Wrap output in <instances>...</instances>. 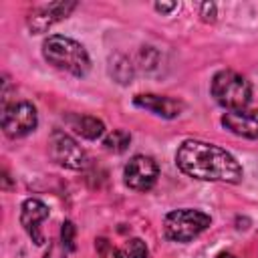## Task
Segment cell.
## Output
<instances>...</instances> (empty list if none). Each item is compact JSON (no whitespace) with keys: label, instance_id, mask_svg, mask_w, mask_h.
<instances>
[{"label":"cell","instance_id":"1","mask_svg":"<svg viewBox=\"0 0 258 258\" xmlns=\"http://www.w3.org/2000/svg\"><path fill=\"white\" fill-rule=\"evenodd\" d=\"M175 163L185 175L206 181L238 183L244 175L240 163L232 153L214 143L198 139H187L179 145L175 153Z\"/></svg>","mask_w":258,"mask_h":258},{"label":"cell","instance_id":"2","mask_svg":"<svg viewBox=\"0 0 258 258\" xmlns=\"http://www.w3.org/2000/svg\"><path fill=\"white\" fill-rule=\"evenodd\" d=\"M42 56L54 69L67 71L75 77H85L91 69V58L85 46L62 34H52L42 42Z\"/></svg>","mask_w":258,"mask_h":258},{"label":"cell","instance_id":"3","mask_svg":"<svg viewBox=\"0 0 258 258\" xmlns=\"http://www.w3.org/2000/svg\"><path fill=\"white\" fill-rule=\"evenodd\" d=\"M212 97L228 111L246 109L252 99V87L246 77L236 71H220L212 79Z\"/></svg>","mask_w":258,"mask_h":258},{"label":"cell","instance_id":"4","mask_svg":"<svg viewBox=\"0 0 258 258\" xmlns=\"http://www.w3.org/2000/svg\"><path fill=\"white\" fill-rule=\"evenodd\" d=\"M210 224H212V218L206 212L181 208V210H173L165 216L163 232H165V238H169L173 242H189L196 236H200Z\"/></svg>","mask_w":258,"mask_h":258},{"label":"cell","instance_id":"5","mask_svg":"<svg viewBox=\"0 0 258 258\" xmlns=\"http://www.w3.org/2000/svg\"><path fill=\"white\" fill-rule=\"evenodd\" d=\"M36 123H38L36 109L28 101L4 105V109H2V129L12 139L28 135L30 131L36 129Z\"/></svg>","mask_w":258,"mask_h":258},{"label":"cell","instance_id":"6","mask_svg":"<svg viewBox=\"0 0 258 258\" xmlns=\"http://www.w3.org/2000/svg\"><path fill=\"white\" fill-rule=\"evenodd\" d=\"M48 151H50V157L67 167V169H83L87 165V153L85 149L67 133L62 131H54L50 135V141H48Z\"/></svg>","mask_w":258,"mask_h":258},{"label":"cell","instance_id":"7","mask_svg":"<svg viewBox=\"0 0 258 258\" xmlns=\"http://www.w3.org/2000/svg\"><path fill=\"white\" fill-rule=\"evenodd\" d=\"M157 175H159V167L147 155H133L127 161L125 171H123L125 183L131 189H135V191H147V189H151L155 185V181H157Z\"/></svg>","mask_w":258,"mask_h":258},{"label":"cell","instance_id":"8","mask_svg":"<svg viewBox=\"0 0 258 258\" xmlns=\"http://www.w3.org/2000/svg\"><path fill=\"white\" fill-rule=\"evenodd\" d=\"M77 2H50V4H42L36 6L30 16H28V28L32 34H40L44 30H48L54 22L67 18L73 10H75Z\"/></svg>","mask_w":258,"mask_h":258},{"label":"cell","instance_id":"9","mask_svg":"<svg viewBox=\"0 0 258 258\" xmlns=\"http://www.w3.org/2000/svg\"><path fill=\"white\" fill-rule=\"evenodd\" d=\"M222 125L234 135L246 139H258V109L228 111L222 115Z\"/></svg>","mask_w":258,"mask_h":258},{"label":"cell","instance_id":"10","mask_svg":"<svg viewBox=\"0 0 258 258\" xmlns=\"http://www.w3.org/2000/svg\"><path fill=\"white\" fill-rule=\"evenodd\" d=\"M48 218V208L40 200H26L20 208V224L26 230V234L32 238L34 244H44V238L40 234V224Z\"/></svg>","mask_w":258,"mask_h":258},{"label":"cell","instance_id":"11","mask_svg":"<svg viewBox=\"0 0 258 258\" xmlns=\"http://www.w3.org/2000/svg\"><path fill=\"white\" fill-rule=\"evenodd\" d=\"M133 103L153 115H159V117H165V119H173L181 113L183 109V103L177 101V99H171V97H163V95H137L133 99Z\"/></svg>","mask_w":258,"mask_h":258},{"label":"cell","instance_id":"12","mask_svg":"<svg viewBox=\"0 0 258 258\" xmlns=\"http://www.w3.org/2000/svg\"><path fill=\"white\" fill-rule=\"evenodd\" d=\"M69 125L71 129H75V133H79L85 139H99L105 133V125L101 119L91 117V115H69Z\"/></svg>","mask_w":258,"mask_h":258},{"label":"cell","instance_id":"13","mask_svg":"<svg viewBox=\"0 0 258 258\" xmlns=\"http://www.w3.org/2000/svg\"><path fill=\"white\" fill-rule=\"evenodd\" d=\"M131 143V135L129 131L125 129H113L105 139H103V145L107 151H113V153H123Z\"/></svg>","mask_w":258,"mask_h":258},{"label":"cell","instance_id":"14","mask_svg":"<svg viewBox=\"0 0 258 258\" xmlns=\"http://www.w3.org/2000/svg\"><path fill=\"white\" fill-rule=\"evenodd\" d=\"M95 252H97V258H127L125 252L115 248L107 238H97L95 240Z\"/></svg>","mask_w":258,"mask_h":258},{"label":"cell","instance_id":"15","mask_svg":"<svg viewBox=\"0 0 258 258\" xmlns=\"http://www.w3.org/2000/svg\"><path fill=\"white\" fill-rule=\"evenodd\" d=\"M123 252H125L127 258H147V254H149V250H147V246H145V242L141 238L127 240Z\"/></svg>","mask_w":258,"mask_h":258},{"label":"cell","instance_id":"16","mask_svg":"<svg viewBox=\"0 0 258 258\" xmlns=\"http://www.w3.org/2000/svg\"><path fill=\"white\" fill-rule=\"evenodd\" d=\"M75 236H77V228L73 222H62V228H60V242L64 244V248L69 252L75 250Z\"/></svg>","mask_w":258,"mask_h":258},{"label":"cell","instance_id":"17","mask_svg":"<svg viewBox=\"0 0 258 258\" xmlns=\"http://www.w3.org/2000/svg\"><path fill=\"white\" fill-rule=\"evenodd\" d=\"M44 258H67V248L62 242H52L48 252L44 254Z\"/></svg>","mask_w":258,"mask_h":258},{"label":"cell","instance_id":"18","mask_svg":"<svg viewBox=\"0 0 258 258\" xmlns=\"http://www.w3.org/2000/svg\"><path fill=\"white\" fill-rule=\"evenodd\" d=\"M200 16H202L206 22H214V20H216V4H214V2H204Z\"/></svg>","mask_w":258,"mask_h":258},{"label":"cell","instance_id":"19","mask_svg":"<svg viewBox=\"0 0 258 258\" xmlns=\"http://www.w3.org/2000/svg\"><path fill=\"white\" fill-rule=\"evenodd\" d=\"M175 8H177V2H155V10L163 12V14H167V12L175 10Z\"/></svg>","mask_w":258,"mask_h":258},{"label":"cell","instance_id":"20","mask_svg":"<svg viewBox=\"0 0 258 258\" xmlns=\"http://www.w3.org/2000/svg\"><path fill=\"white\" fill-rule=\"evenodd\" d=\"M216 258H236L234 254H230V252H222V254H218Z\"/></svg>","mask_w":258,"mask_h":258}]
</instances>
